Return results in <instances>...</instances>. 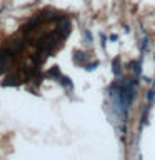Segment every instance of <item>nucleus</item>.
Instances as JSON below:
<instances>
[{
  "label": "nucleus",
  "mask_w": 155,
  "mask_h": 160,
  "mask_svg": "<svg viewBox=\"0 0 155 160\" xmlns=\"http://www.w3.org/2000/svg\"><path fill=\"white\" fill-rule=\"evenodd\" d=\"M97 65H98V62H92V63H88V65H85V68H87L88 72H92V70H95Z\"/></svg>",
  "instance_id": "obj_10"
},
{
  "label": "nucleus",
  "mask_w": 155,
  "mask_h": 160,
  "mask_svg": "<svg viewBox=\"0 0 155 160\" xmlns=\"http://www.w3.org/2000/svg\"><path fill=\"white\" fill-rule=\"evenodd\" d=\"M70 30H72V25H70V22H68L67 18H63V20L58 23V27H57V32L60 33V35H63V37H67L68 33H70Z\"/></svg>",
  "instance_id": "obj_5"
},
{
  "label": "nucleus",
  "mask_w": 155,
  "mask_h": 160,
  "mask_svg": "<svg viewBox=\"0 0 155 160\" xmlns=\"http://www.w3.org/2000/svg\"><path fill=\"white\" fill-rule=\"evenodd\" d=\"M83 38H85L87 43H92V33H90V30H83Z\"/></svg>",
  "instance_id": "obj_8"
},
{
  "label": "nucleus",
  "mask_w": 155,
  "mask_h": 160,
  "mask_svg": "<svg viewBox=\"0 0 155 160\" xmlns=\"http://www.w3.org/2000/svg\"><path fill=\"white\" fill-rule=\"evenodd\" d=\"M4 47H7V48H9L10 52H14L15 55H18V52H20L22 47H23V40H22V38H17V37H15V38H10V40L7 42Z\"/></svg>",
  "instance_id": "obj_4"
},
{
  "label": "nucleus",
  "mask_w": 155,
  "mask_h": 160,
  "mask_svg": "<svg viewBox=\"0 0 155 160\" xmlns=\"http://www.w3.org/2000/svg\"><path fill=\"white\" fill-rule=\"evenodd\" d=\"M154 97H155V85H154V88H152V90H149V92H147V100H149V103L154 100Z\"/></svg>",
  "instance_id": "obj_9"
},
{
  "label": "nucleus",
  "mask_w": 155,
  "mask_h": 160,
  "mask_svg": "<svg viewBox=\"0 0 155 160\" xmlns=\"http://www.w3.org/2000/svg\"><path fill=\"white\" fill-rule=\"evenodd\" d=\"M117 38H119V37L115 35V33H114V35H110V40H112V42H117Z\"/></svg>",
  "instance_id": "obj_11"
},
{
  "label": "nucleus",
  "mask_w": 155,
  "mask_h": 160,
  "mask_svg": "<svg viewBox=\"0 0 155 160\" xmlns=\"http://www.w3.org/2000/svg\"><path fill=\"white\" fill-rule=\"evenodd\" d=\"M22 82H23V80H22V77L18 73H9V75H5V78L2 80V87H15V85H20Z\"/></svg>",
  "instance_id": "obj_3"
},
{
  "label": "nucleus",
  "mask_w": 155,
  "mask_h": 160,
  "mask_svg": "<svg viewBox=\"0 0 155 160\" xmlns=\"http://www.w3.org/2000/svg\"><path fill=\"white\" fill-rule=\"evenodd\" d=\"M119 62H120V58L117 57V58H114V73L119 77L120 75V67H119Z\"/></svg>",
  "instance_id": "obj_7"
},
{
  "label": "nucleus",
  "mask_w": 155,
  "mask_h": 160,
  "mask_svg": "<svg viewBox=\"0 0 155 160\" xmlns=\"http://www.w3.org/2000/svg\"><path fill=\"white\" fill-rule=\"evenodd\" d=\"M42 22H43V17L38 14V15H35L33 18H32V20H28L25 25L22 27V32H23V33H28V32L37 30V28H38V25H40Z\"/></svg>",
  "instance_id": "obj_2"
},
{
  "label": "nucleus",
  "mask_w": 155,
  "mask_h": 160,
  "mask_svg": "<svg viewBox=\"0 0 155 160\" xmlns=\"http://www.w3.org/2000/svg\"><path fill=\"white\" fill-rule=\"evenodd\" d=\"M73 60H75V63H77V65H83V67H85L87 55H85L83 52H75V53H73Z\"/></svg>",
  "instance_id": "obj_6"
},
{
  "label": "nucleus",
  "mask_w": 155,
  "mask_h": 160,
  "mask_svg": "<svg viewBox=\"0 0 155 160\" xmlns=\"http://www.w3.org/2000/svg\"><path fill=\"white\" fill-rule=\"evenodd\" d=\"M14 63H15V53L10 52L7 47L0 48V73H4L5 70H9Z\"/></svg>",
  "instance_id": "obj_1"
}]
</instances>
